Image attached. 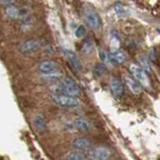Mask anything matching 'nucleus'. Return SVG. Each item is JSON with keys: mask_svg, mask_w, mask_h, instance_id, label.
<instances>
[{"mask_svg": "<svg viewBox=\"0 0 160 160\" xmlns=\"http://www.w3.org/2000/svg\"><path fill=\"white\" fill-rule=\"evenodd\" d=\"M58 88V92L56 94H63L74 98H76V96L80 94L78 84L75 82L74 79L69 76H65L61 79V83H60Z\"/></svg>", "mask_w": 160, "mask_h": 160, "instance_id": "obj_1", "label": "nucleus"}, {"mask_svg": "<svg viewBox=\"0 0 160 160\" xmlns=\"http://www.w3.org/2000/svg\"><path fill=\"white\" fill-rule=\"evenodd\" d=\"M83 18L88 26L92 29H97L100 26V24H101L98 13L96 12V10L92 6H90V5H85L84 6Z\"/></svg>", "mask_w": 160, "mask_h": 160, "instance_id": "obj_2", "label": "nucleus"}, {"mask_svg": "<svg viewBox=\"0 0 160 160\" xmlns=\"http://www.w3.org/2000/svg\"><path fill=\"white\" fill-rule=\"evenodd\" d=\"M129 71L131 72L135 80H136L141 86H143L144 88L150 87V82H149L147 74L142 68H140V66H138L136 64H131L129 66Z\"/></svg>", "mask_w": 160, "mask_h": 160, "instance_id": "obj_3", "label": "nucleus"}, {"mask_svg": "<svg viewBox=\"0 0 160 160\" xmlns=\"http://www.w3.org/2000/svg\"><path fill=\"white\" fill-rule=\"evenodd\" d=\"M51 99L55 104H57L59 106H62V107L72 108V107H76L79 105V101L77 98L66 96V95H63V94H54L53 93L51 95Z\"/></svg>", "mask_w": 160, "mask_h": 160, "instance_id": "obj_4", "label": "nucleus"}, {"mask_svg": "<svg viewBox=\"0 0 160 160\" xmlns=\"http://www.w3.org/2000/svg\"><path fill=\"white\" fill-rule=\"evenodd\" d=\"M87 155L90 160H107L110 156V150L104 146H97L90 149Z\"/></svg>", "mask_w": 160, "mask_h": 160, "instance_id": "obj_5", "label": "nucleus"}, {"mask_svg": "<svg viewBox=\"0 0 160 160\" xmlns=\"http://www.w3.org/2000/svg\"><path fill=\"white\" fill-rule=\"evenodd\" d=\"M41 46V42L38 39H29V40H25L22 41L17 46V50L20 53H29L35 51L40 48Z\"/></svg>", "mask_w": 160, "mask_h": 160, "instance_id": "obj_6", "label": "nucleus"}, {"mask_svg": "<svg viewBox=\"0 0 160 160\" xmlns=\"http://www.w3.org/2000/svg\"><path fill=\"white\" fill-rule=\"evenodd\" d=\"M57 68V63L53 61V60H43L39 64H38V70L40 71V73H49L55 71Z\"/></svg>", "mask_w": 160, "mask_h": 160, "instance_id": "obj_7", "label": "nucleus"}, {"mask_svg": "<svg viewBox=\"0 0 160 160\" xmlns=\"http://www.w3.org/2000/svg\"><path fill=\"white\" fill-rule=\"evenodd\" d=\"M125 82H126V85L128 86V88L130 89V91L134 94H140L141 93V85H140L136 80H135L133 77L129 76V75H125L124 76Z\"/></svg>", "mask_w": 160, "mask_h": 160, "instance_id": "obj_8", "label": "nucleus"}, {"mask_svg": "<svg viewBox=\"0 0 160 160\" xmlns=\"http://www.w3.org/2000/svg\"><path fill=\"white\" fill-rule=\"evenodd\" d=\"M109 83H110V87H111V90L114 95L120 96V95L123 93V84L117 77L111 76L110 77Z\"/></svg>", "mask_w": 160, "mask_h": 160, "instance_id": "obj_9", "label": "nucleus"}, {"mask_svg": "<svg viewBox=\"0 0 160 160\" xmlns=\"http://www.w3.org/2000/svg\"><path fill=\"white\" fill-rule=\"evenodd\" d=\"M64 54L75 69H77V70L81 69V62H80L78 56L72 51V50H68V49L64 50Z\"/></svg>", "mask_w": 160, "mask_h": 160, "instance_id": "obj_10", "label": "nucleus"}, {"mask_svg": "<svg viewBox=\"0 0 160 160\" xmlns=\"http://www.w3.org/2000/svg\"><path fill=\"white\" fill-rule=\"evenodd\" d=\"M107 56H108V61L111 62L112 64H121L125 60L124 53L119 51V50L111 51L109 54H107Z\"/></svg>", "mask_w": 160, "mask_h": 160, "instance_id": "obj_11", "label": "nucleus"}, {"mask_svg": "<svg viewBox=\"0 0 160 160\" xmlns=\"http://www.w3.org/2000/svg\"><path fill=\"white\" fill-rule=\"evenodd\" d=\"M4 14L7 18L18 19L19 18V8L14 4H10L4 7Z\"/></svg>", "mask_w": 160, "mask_h": 160, "instance_id": "obj_12", "label": "nucleus"}, {"mask_svg": "<svg viewBox=\"0 0 160 160\" xmlns=\"http://www.w3.org/2000/svg\"><path fill=\"white\" fill-rule=\"evenodd\" d=\"M61 77V72L57 71V70L49 73H40V78L44 80V81H56V80H59Z\"/></svg>", "mask_w": 160, "mask_h": 160, "instance_id": "obj_13", "label": "nucleus"}, {"mask_svg": "<svg viewBox=\"0 0 160 160\" xmlns=\"http://www.w3.org/2000/svg\"><path fill=\"white\" fill-rule=\"evenodd\" d=\"M74 124L75 127H76L80 131H84L87 132L90 130V125L86 119H84L82 117H76L74 119Z\"/></svg>", "mask_w": 160, "mask_h": 160, "instance_id": "obj_14", "label": "nucleus"}, {"mask_svg": "<svg viewBox=\"0 0 160 160\" xmlns=\"http://www.w3.org/2000/svg\"><path fill=\"white\" fill-rule=\"evenodd\" d=\"M72 145L74 148H76V150H81L88 148L90 146V141L85 137H79L73 140Z\"/></svg>", "mask_w": 160, "mask_h": 160, "instance_id": "obj_15", "label": "nucleus"}, {"mask_svg": "<svg viewBox=\"0 0 160 160\" xmlns=\"http://www.w3.org/2000/svg\"><path fill=\"white\" fill-rule=\"evenodd\" d=\"M33 124L38 130H43L46 127V121L41 113H37L33 118Z\"/></svg>", "mask_w": 160, "mask_h": 160, "instance_id": "obj_16", "label": "nucleus"}, {"mask_svg": "<svg viewBox=\"0 0 160 160\" xmlns=\"http://www.w3.org/2000/svg\"><path fill=\"white\" fill-rule=\"evenodd\" d=\"M85 154L80 150H72L65 155V160H84Z\"/></svg>", "mask_w": 160, "mask_h": 160, "instance_id": "obj_17", "label": "nucleus"}, {"mask_svg": "<svg viewBox=\"0 0 160 160\" xmlns=\"http://www.w3.org/2000/svg\"><path fill=\"white\" fill-rule=\"evenodd\" d=\"M93 47H94V43L91 40V38H86L81 45V52L83 54H89L93 50Z\"/></svg>", "mask_w": 160, "mask_h": 160, "instance_id": "obj_18", "label": "nucleus"}, {"mask_svg": "<svg viewBox=\"0 0 160 160\" xmlns=\"http://www.w3.org/2000/svg\"><path fill=\"white\" fill-rule=\"evenodd\" d=\"M137 61L140 64V68H142L144 71H150V63L147 56H145V55H138Z\"/></svg>", "mask_w": 160, "mask_h": 160, "instance_id": "obj_19", "label": "nucleus"}, {"mask_svg": "<svg viewBox=\"0 0 160 160\" xmlns=\"http://www.w3.org/2000/svg\"><path fill=\"white\" fill-rule=\"evenodd\" d=\"M114 12L116 13L118 16L123 17V16H126V15L129 14V10L126 6H124V5L118 3L114 6Z\"/></svg>", "mask_w": 160, "mask_h": 160, "instance_id": "obj_20", "label": "nucleus"}, {"mask_svg": "<svg viewBox=\"0 0 160 160\" xmlns=\"http://www.w3.org/2000/svg\"><path fill=\"white\" fill-rule=\"evenodd\" d=\"M94 72L97 75H99V76H101V75H103L106 72V67H105V65L103 63H97L94 66Z\"/></svg>", "mask_w": 160, "mask_h": 160, "instance_id": "obj_21", "label": "nucleus"}, {"mask_svg": "<svg viewBox=\"0 0 160 160\" xmlns=\"http://www.w3.org/2000/svg\"><path fill=\"white\" fill-rule=\"evenodd\" d=\"M85 32H86V30H85V27L83 25H78L76 29H75V36L78 38H82L85 35Z\"/></svg>", "mask_w": 160, "mask_h": 160, "instance_id": "obj_22", "label": "nucleus"}, {"mask_svg": "<svg viewBox=\"0 0 160 160\" xmlns=\"http://www.w3.org/2000/svg\"><path fill=\"white\" fill-rule=\"evenodd\" d=\"M99 57H100V59L102 60V61H106V60H108L107 54L105 52H103V51H99Z\"/></svg>", "mask_w": 160, "mask_h": 160, "instance_id": "obj_23", "label": "nucleus"}]
</instances>
